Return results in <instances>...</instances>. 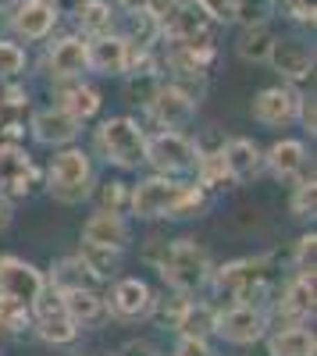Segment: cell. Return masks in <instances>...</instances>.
Masks as SVG:
<instances>
[{"mask_svg":"<svg viewBox=\"0 0 317 356\" xmlns=\"http://www.w3.org/2000/svg\"><path fill=\"white\" fill-rule=\"evenodd\" d=\"M154 267L161 271V278L175 289V292H182V296L196 292L200 285L211 278V257H207L204 246H196L193 239L168 243L164 253H161V260H157Z\"/></svg>","mask_w":317,"mask_h":356,"instance_id":"6da1fadb","label":"cell"},{"mask_svg":"<svg viewBox=\"0 0 317 356\" xmlns=\"http://www.w3.org/2000/svg\"><path fill=\"white\" fill-rule=\"evenodd\" d=\"M47 193L57 203H82V200H90V193H93V164H90V154L79 150V146H65V150L50 161Z\"/></svg>","mask_w":317,"mask_h":356,"instance_id":"7a4b0ae2","label":"cell"},{"mask_svg":"<svg viewBox=\"0 0 317 356\" xmlns=\"http://www.w3.org/2000/svg\"><path fill=\"white\" fill-rule=\"evenodd\" d=\"M97 150L114 168H139L147 164V132H143L132 118H107L97 129Z\"/></svg>","mask_w":317,"mask_h":356,"instance_id":"3957f363","label":"cell"},{"mask_svg":"<svg viewBox=\"0 0 317 356\" xmlns=\"http://www.w3.org/2000/svg\"><path fill=\"white\" fill-rule=\"evenodd\" d=\"M182 193H186V182H179L171 175H154V178H143V182H136L129 189V207L136 218H147V221L171 218Z\"/></svg>","mask_w":317,"mask_h":356,"instance_id":"277c9868","label":"cell"},{"mask_svg":"<svg viewBox=\"0 0 317 356\" xmlns=\"http://www.w3.org/2000/svg\"><path fill=\"white\" fill-rule=\"evenodd\" d=\"M196 157H200V146L189 143L182 132H157L154 139H147V164L157 168V175H182V171H193L196 168Z\"/></svg>","mask_w":317,"mask_h":356,"instance_id":"5b68a950","label":"cell"},{"mask_svg":"<svg viewBox=\"0 0 317 356\" xmlns=\"http://www.w3.org/2000/svg\"><path fill=\"white\" fill-rule=\"evenodd\" d=\"M264 278H268V260L264 257H246V260H232L214 271V285L228 296H236V303H253V296L264 292Z\"/></svg>","mask_w":317,"mask_h":356,"instance_id":"8992f818","label":"cell"},{"mask_svg":"<svg viewBox=\"0 0 317 356\" xmlns=\"http://www.w3.org/2000/svg\"><path fill=\"white\" fill-rule=\"evenodd\" d=\"M214 332L225 342H232V346H253V342L264 339L268 317L253 303H236V307H228L225 314H214Z\"/></svg>","mask_w":317,"mask_h":356,"instance_id":"52a82bcc","label":"cell"},{"mask_svg":"<svg viewBox=\"0 0 317 356\" xmlns=\"http://www.w3.org/2000/svg\"><path fill=\"white\" fill-rule=\"evenodd\" d=\"M157 310V296L143 278H122L107 296V314L118 321H147Z\"/></svg>","mask_w":317,"mask_h":356,"instance_id":"ba28073f","label":"cell"},{"mask_svg":"<svg viewBox=\"0 0 317 356\" xmlns=\"http://www.w3.org/2000/svg\"><path fill=\"white\" fill-rule=\"evenodd\" d=\"M47 289V278L36 264H29L15 253L0 257V296H11V300L33 303L36 296Z\"/></svg>","mask_w":317,"mask_h":356,"instance_id":"9c48e42d","label":"cell"},{"mask_svg":"<svg viewBox=\"0 0 317 356\" xmlns=\"http://www.w3.org/2000/svg\"><path fill=\"white\" fill-rule=\"evenodd\" d=\"M150 111H154V118L164 129L179 132V129H186L196 118V97L189 93L186 86H179V82H161L157 97L150 100Z\"/></svg>","mask_w":317,"mask_h":356,"instance_id":"30bf717a","label":"cell"},{"mask_svg":"<svg viewBox=\"0 0 317 356\" xmlns=\"http://www.w3.org/2000/svg\"><path fill=\"white\" fill-rule=\"evenodd\" d=\"M300 93L289 86H271V89H261L253 97V118L261 125H271V129H282V125H293L296 114H300Z\"/></svg>","mask_w":317,"mask_h":356,"instance_id":"8fae6325","label":"cell"},{"mask_svg":"<svg viewBox=\"0 0 317 356\" xmlns=\"http://www.w3.org/2000/svg\"><path fill=\"white\" fill-rule=\"evenodd\" d=\"M11 29L15 36L25 40V43H40L54 33L57 25V8L50 4V0H15L11 8Z\"/></svg>","mask_w":317,"mask_h":356,"instance_id":"7c38bea8","label":"cell"},{"mask_svg":"<svg viewBox=\"0 0 317 356\" xmlns=\"http://www.w3.org/2000/svg\"><path fill=\"white\" fill-rule=\"evenodd\" d=\"M268 61L282 79H289V82H303V79L314 75V50L300 36H275Z\"/></svg>","mask_w":317,"mask_h":356,"instance_id":"4fadbf2b","label":"cell"},{"mask_svg":"<svg viewBox=\"0 0 317 356\" xmlns=\"http://www.w3.org/2000/svg\"><path fill=\"white\" fill-rule=\"evenodd\" d=\"M82 243L86 246H97V250H111V253H122L129 250L132 243V232H129V221L118 214V211H100L82 225Z\"/></svg>","mask_w":317,"mask_h":356,"instance_id":"5bb4252c","label":"cell"},{"mask_svg":"<svg viewBox=\"0 0 317 356\" xmlns=\"http://www.w3.org/2000/svg\"><path fill=\"white\" fill-rule=\"evenodd\" d=\"M86 54H90V68L97 75H125L132 68V40L125 36H114V33L93 36L86 40Z\"/></svg>","mask_w":317,"mask_h":356,"instance_id":"9a60e30c","label":"cell"},{"mask_svg":"<svg viewBox=\"0 0 317 356\" xmlns=\"http://www.w3.org/2000/svg\"><path fill=\"white\" fill-rule=\"evenodd\" d=\"M29 129H33L36 143H43V146H68L82 132V122H79V118H72L61 104H57V107L36 111L33 122H29Z\"/></svg>","mask_w":317,"mask_h":356,"instance_id":"2e32d148","label":"cell"},{"mask_svg":"<svg viewBox=\"0 0 317 356\" xmlns=\"http://www.w3.org/2000/svg\"><path fill=\"white\" fill-rule=\"evenodd\" d=\"M33 161L25 150H18L15 143H0V193L4 196H29L33 193Z\"/></svg>","mask_w":317,"mask_h":356,"instance_id":"e0dca14e","label":"cell"},{"mask_svg":"<svg viewBox=\"0 0 317 356\" xmlns=\"http://www.w3.org/2000/svg\"><path fill=\"white\" fill-rule=\"evenodd\" d=\"M221 157H225V168L232 175V182H250V178H257L264 171V150L246 136L228 139L221 146Z\"/></svg>","mask_w":317,"mask_h":356,"instance_id":"ac0fdd59","label":"cell"},{"mask_svg":"<svg viewBox=\"0 0 317 356\" xmlns=\"http://www.w3.org/2000/svg\"><path fill=\"white\" fill-rule=\"evenodd\" d=\"M161 33L175 43H189V40H204L207 36V15L200 11L193 0H179L164 18H161Z\"/></svg>","mask_w":317,"mask_h":356,"instance_id":"d6986e66","label":"cell"},{"mask_svg":"<svg viewBox=\"0 0 317 356\" xmlns=\"http://www.w3.org/2000/svg\"><path fill=\"white\" fill-rule=\"evenodd\" d=\"M47 72L54 79H79L82 72H90V54H86L82 36H65L57 40L47 54Z\"/></svg>","mask_w":317,"mask_h":356,"instance_id":"ffe728a7","label":"cell"},{"mask_svg":"<svg viewBox=\"0 0 317 356\" xmlns=\"http://www.w3.org/2000/svg\"><path fill=\"white\" fill-rule=\"evenodd\" d=\"M68 317L79 324V328H90V324H100L107 317V300L97 289H68L61 292Z\"/></svg>","mask_w":317,"mask_h":356,"instance_id":"44dd1931","label":"cell"},{"mask_svg":"<svg viewBox=\"0 0 317 356\" xmlns=\"http://www.w3.org/2000/svg\"><path fill=\"white\" fill-rule=\"evenodd\" d=\"M264 164L271 168V175L278 182H289V178H296L307 168V146L300 139H278L264 154Z\"/></svg>","mask_w":317,"mask_h":356,"instance_id":"7402d4cb","label":"cell"},{"mask_svg":"<svg viewBox=\"0 0 317 356\" xmlns=\"http://www.w3.org/2000/svg\"><path fill=\"white\" fill-rule=\"evenodd\" d=\"M278 310L293 324H303L307 317H314V275H296L289 285H285L282 300H278Z\"/></svg>","mask_w":317,"mask_h":356,"instance_id":"603a6c76","label":"cell"},{"mask_svg":"<svg viewBox=\"0 0 317 356\" xmlns=\"http://www.w3.org/2000/svg\"><path fill=\"white\" fill-rule=\"evenodd\" d=\"M97 285H100V278H97L93 267L82 260V253H79V257H65V260H57V264L50 267V289H57V292H68V289H97Z\"/></svg>","mask_w":317,"mask_h":356,"instance_id":"cb8c5ba5","label":"cell"},{"mask_svg":"<svg viewBox=\"0 0 317 356\" xmlns=\"http://www.w3.org/2000/svg\"><path fill=\"white\" fill-rule=\"evenodd\" d=\"M271 43H275V33L268 29V22H253V25H243V33L236 40V50L250 65H268Z\"/></svg>","mask_w":317,"mask_h":356,"instance_id":"d4e9b609","label":"cell"},{"mask_svg":"<svg viewBox=\"0 0 317 356\" xmlns=\"http://www.w3.org/2000/svg\"><path fill=\"white\" fill-rule=\"evenodd\" d=\"M175 328L186 339H207V335H214V310L207 303L182 300V307L175 314Z\"/></svg>","mask_w":317,"mask_h":356,"instance_id":"484cf974","label":"cell"},{"mask_svg":"<svg viewBox=\"0 0 317 356\" xmlns=\"http://www.w3.org/2000/svg\"><path fill=\"white\" fill-rule=\"evenodd\" d=\"M271 356H314L317 353V339L310 328L303 324H293V328H285L278 335H271Z\"/></svg>","mask_w":317,"mask_h":356,"instance_id":"4316f807","label":"cell"},{"mask_svg":"<svg viewBox=\"0 0 317 356\" xmlns=\"http://www.w3.org/2000/svg\"><path fill=\"white\" fill-rule=\"evenodd\" d=\"M36 324V335L47 342V346H72L75 339H79V324L68 317V310H61V314H50V317H36L33 321Z\"/></svg>","mask_w":317,"mask_h":356,"instance_id":"83f0119b","label":"cell"},{"mask_svg":"<svg viewBox=\"0 0 317 356\" xmlns=\"http://www.w3.org/2000/svg\"><path fill=\"white\" fill-rule=\"evenodd\" d=\"M79 25L86 36H104L114 29V8L107 4V0H82L79 4Z\"/></svg>","mask_w":317,"mask_h":356,"instance_id":"f1b7e54d","label":"cell"},{"mask_svg":"<svg viewBox=\"0 0 317 356\" xmlns=\"http://www.w3.org/2000/svg\"><path fill=\"white\" fill-rule=\"evenodd\" d=\"M57 100H61V107L72 118H79V122H90V118L100 111V93L93 86H68Z\"/></svg>","mask_w":317,"mask_h":356,"instance_id":"f546056e","label":"cell"},{"mask_svg":"<svg viewBox=\"0 0 317 356\" xmlns=\"http://www.w3.org/2000/svg\"><path fill=\"white\" fill-rule=\"evenodd\" d=\"M25 328H33V310L22 300L0 296V332L4 335H22Z\"/></svg>","mask_w":317,"mask_h":356,"instance_id":"4dcf8cb0","label":"cell"},{"mask_svg":"<svg viewBox=\"0 0 317 356\" xmlns=\"http://www.w3.org/2000/svg\"><path fill=\"white\" fill-rule=\"evenodd\" d=\"M193 171L200 175V186H204V189H218V186H225V182H232V175H228V168H225L221 150H218V154H204V150H200Z\"/></svg>","mask_w":317,"mask_h":356,"instance_id":"1f68e13d","label":"cell"},{"mask_svg":"<svg viewBox=\"0 0 317 356\" xmlns=\"http://www.w3.org/2000/svg\"><path fill=\"white\" fill-rule=\"evenodd\" d=\"M289 211H293V218H300V221H310V218H314V211H317V182H314V175L296 182L293 200H289Z\"/></svg>","mask_w":317,"mask_h":356,"instance_id":"d6a6232c","label":"cell"},{"mask_svg":"<svg viewBox=\"0 0 317 356\" xmlns=\"http://www.w3.org/2000/svg\"><path fill=\"white\" fill-rule=\"evenodd\" d=\"M157 89H161V79H157V72H139L136 68V75L129 79V86H125V97L132 100V104H143V107H150V100L157 97Z\"/></svg>","mask_w":317,"mask_h":356,"instance_id":"836d02e7","label":"cell"},{"mask_svg":"<svg viewBox=\"0 0 317 356\" xmlns=\"http://www.w3.org/2000/svg\"><path fill=\"white\" fill-rule=\"evenodd\" d=\"M207 207H211V196H207L204 186H186L179 207L171 211V218H200V214L207 211Z\"/></svg>","mask_w":317,"mask_h":356,"instance_id":"e575fe53","label":"cell"},{"mask_svg":"<svg viewBox=\"0 0 317 356\" xmlns=\"http://www.w3.org/2000/svg\"><path fill=\"white\" fill-rule=\"evenodd\" d=\"M29 65V57L18 43L11 40H0V79H18Z\"/></svg>","mask_w":317,"mask_h":356,"instance_id":"d590c367","label":"cell"},{"mask_svg":"<svg viewBox=\"0 0 317 356\" xmlns=\"http://www.w3.org/2000/svg\"><path fill=\"white\" fill-rule=\"evenodd\" d=\"M207 22H236V0H193Z\"/></svg>","mask_w":317,"mask_h":356,"instance_id":"8d00e7d4","label":"cell"},{"mask_svg":"<svg viewBox=\"0 0 317 356\" xmlns=\"http://www.w3.org/2000/svg\"><path fill=\"white\" fill-rule=\"evenodd\" d=\"M314 253H317V235L310 232V235H303V239L296 243V257H293L296 275H314Z\"/></svg>","mask_w":317,"mask_h":356,"instance_id":"74e56055","label":"cell"},{"mask_svg":"<svg viewBox=\"0 0 317 356\" xmlns=\"http://www.w3.org/2000/svg\"><path fill=\"white\" fill-rule=\"evenodd\" d=\"M100 203H104V211H125L129 207V186L125 182H107L104 189H100Z\"/></svg>","mask_w":317,"mask_h":356,"instance_id":"f35d334b","label":"cell"},{"mask_svg":"<svg viewBox=\"0 0 317 356\" xmlns=\"http://www.w3.org/2000/svg\"><path fill=\"white\" fill-rule=\"evenodd\" d=\"M236 22H268V0H236Z\"/></svg>","mask_w":317,"mask_h":356,"instance_id":"ab89813d","label":"cell"},{"mask_svg":"<svg viewBox=\"0 0 317 356\" xmlns=\"http://www.w3.org/2000/svg\"><path fill=\"white\" fill-rule=\"evenodd\" d=\"M285 11L300 25H314V0H285Z\"/></svg>","mask_w":317,"mask_h":356,"instance_id":"60d3db41","label":"cell"},{"mask_svg":"<svg viewBox=\"0 0 317 356\" xmlns=\"http://www.w3.org/2000/svg\"><path fill=\"white\" fill-rule=\"evenodd\" d=\"M175 356H218V353L207 346V339H186V335H182Z\"/></svg>","mask_w":317,"mask_h":356,"instance_id":"b9f144b4","label":"cell"},{"mask_svg":"<svg viewBox=\"0 0 317 356\" xmlns=\"http://www.w3.org/2000/svg\"><path fill=\"white\" fill-rule=\"evenodd\" d=\"M296 118L303 122V129H307L310 136L317 132V122H314V97H303V100H300V114H296Z\"/></svg>","mask_w":317,"mask_h":356,"instance_id":"7bdbcfd3","label":"cell"},{"mask_svg":"<svg viewBox=\"0 0 317 356\" xmlns=\"http://www.w3.org/2000/svg\"><path fill=\"white\" fill-rule=\"evenodd\" d=\"M179 4V0H143V11H147V15H154L157 22L171 11V8H175Z\"/></svg>","mask_w":317,"mask_h":356,"instance_id":"ee69618b","label":"cell"},{"mask_svg":"<svg viewBox=\"0 0 317 356\" xmlns=\"http://www.w3.org/2000/svg\"><path fill=\"white\" fill-rule=\"evenodd\" d=\"M118 356H154V346H150V342H136V339H132V342H125V346H122V353H118Z\"/></svg>","mask_w":317,"mask_h":356,"instance_id":"f6af8a7d","label":"cell"},{"mask_svg":"<svg viewBox=\"0 0 317 356\" xmlns=\"http://www.w3.org/2000/svg\"><path fill=\"white\" fill-rule=\"evenodd\" d=\"M11 218H15V207H11V196L0 193V232L11 228Z\"/></svg>","mask_w":317,"mask_h":356,"instance_id":"bcb514c9","label":"cell"},{"mask_svg":"<svg viewBox=\"0 0 317 356\" xmlns=\"http://www.w3.org/2000/svg\"><path fill=\"white\" fill-rule=\"evenodd\" d=\"M118 4H122L125 11H139V8H143V0H118Z\"/></svg>","mask_w":317,"mask_h":356,"instance_id":"7dc6e473","label":"cell"},{"mask_svg":"<svg viewBox=\"0 0 317 356\" xmlns=\"http://www.w3.org/2000/svg\"><path fill=\"white\" fill-rule=\"evenodd\" d=\"M8 8H15V0H0V11H8Z\"/></svg>","mask_w":317,"mask_h":356,"instance_id":"c3c4849f","label":"cell"}]
</instances>
